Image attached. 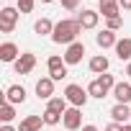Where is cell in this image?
Instances as JSON below:
<instances>
[{
  "mask_svg": "<svg viewBox=\"0 0 131 131\" xmlns=\"http://www.w3.org/2000/svg\"><path fill=\"white\" fill-rule=\"evenodd\" d=\"M111 116H113V121H116V123H121V121L131 118V108H128V103H118V105H113Z\"/></svg>",
  "mask_w": 131,
  "mask_h": 131,
  "instance_id": "8fae6325",
  "label": "cell"
},
{
  "mask_svg": "<svg viewBox=\"0 0 131 131\" xmlns=\"http://www.w3.org/2000/svg\"><path fill=\"white\" fill-rule=\"evenodd\" d=\"M98 80L103 82V88H105V90H111V88H116V82H113V75H100Z\"/></svg>",
  "mask_w": 131,
  "mask_h": 131,
  "instance_id": "cb8c5ba5",
  "label": "cell"
},
{
  "mask_svg": "<svg viewBox=\"0 0 131 131\" xmlns=\"http://www.w3.org/2000/svg\"><path fill=\"white\" fill-rule=\"evenodd\" d=\"M5 100H8V103H23V100H26V90H23L21 85H10L8 93H5Z\"/></svg>",
  "mask_w": 131,
  "mask_h": 131,
  "instance_id": "30bf717a",
  "label": "cell"
},
{
  "mask_svg": "<svg viewBox=\"0 0 131 131\" xmlns=\"http://www.w3.org/2000/svg\"><path fill=\"white\" fill-rule=\"evenodd\" d=\"M80 31H82L80 21H59L54 26L51 39H54V44H75V39H77Z\"/></svg>",
  "mask_w": 131,
  "mask_h": 131,
  "instance_id": "6da1fadb",
  "label": "cell"
},
{
  "mask_svg": "<svg viewBox=\"0 0 131 131\" xmlns=\"http://www.w3.org/2000/svg\"><path fill=\"white\" fill-rule=\"evenodd\" d=\"M113 95H116V100H118V103H128V100H131V85L118 82V85L113 88Z\"/></svg>",
  "mask_w": 131,
  "mask_h": 131,
  "instance_id": "5bb4252c",
  "label": "cell"
},
{
  "mask_svg": "<svg viewBox=\"0 0 131 131\" xmlns=\"http://www.w3.org/2000/svg\"><path fill=\"white\" fill-rule=\"evenodd\" d=\"M31 8H34V0H18V10L21 13H31Z\"/></svg>",
  "mask_w": 131,
  "mask_h": 131,
  "instance_id": "d4e9b609",
  "label": "cell"
},
{
  "mask_svg": "<svg viewBox=\"0 0 131 131\" xmlns=\"http://www.w3.org/2000/svg\"><path fill=\"white\" fill-rule=\"evenodd\" d=\"M62 121H64V128H70V131L80 128V126H82V113H80V108H70L67 113L62 116Z\"/></svg>",
  "mask_w": 131,
  "mask_h": 131,
  "instance_id": "5b68a950",
  "label": "cell"
},
{
  "mask_svg": "<svg viewBox=\"0 0 131 131\" xmlns=\"http://www.w3.org/2000/svg\"><path fill=\"white\" fill-rule=\"evenodd\" d=\"M13 67H16V72H18V75H28V72L36 67V57H34V54H21V57L16 59Z\"/></svg>",
  "mask_w": 131,
  "mask_h": 131,
  "instance_id": "277c9868",
  "label": "cell"
},
{
  "mask_svg": "<svg viewBox=\"0 0 131 131\" xmlns=\"http://www.w3.org/2000/svg\"><path fill=\"white\" fill-rule=\"evenodd\" d=\"M116 54H118V59H121V62L131 59V39H121V41L116 44Z\"/></svg>",
  "mask_w": 131,
  "mask_h": 131,
  "instance_id": "2e32d148",
  "label": "cell"
},
{
  "mask_svg": "<svg viewBox=\"0 0 131 131\" xmlns=\"http://www.w3.org/2000/svg\"><path fill=\"white\" fill-rule=\"evenodd\" d=\"M82 131H98V128H95V126H85Z\"/></svg>",
  "mask_w": 131,
  "mask_h": 131,
  "instance_id": "1f68e13d",
  "label": "cell"
},
{
  "mask_svg": "<svg viewBox=\"0 0 131 131\" xmlns=\"http://www.w3.org/2000/svg\"><path fill=\"white\" fill-rule=\"evenodd\" d=\"M77 21H80L82 28H95V26H98V13H95V10H82Z\"/></svg>",
  "mask_w": 131,
  "mask_h": 131,
  "instance_id": "4fadbf2b",
  "label": "cell"
},
{
  "mask_svg": "<svg viewBox=\"0 0 131 131\" xmlns=\"http://www.w3.org/2000/svg\"><path fill=\"white\" fill-rule=\"evenodd\" d=\"M105 131H123V126H121V123H111Z\"/></svg>",
  "mask_w": 131,
  "mask_h": 131,
  "instance_id": "f546056e",
  "label": "cell"
},
{
  "mask_svg": "<svg viewBox=\"0 0 131 131\" xmlns=\"http://www.w3.org/2000/svg\"><path fill=\"white\" fill-rule=\"evenodd\" d=\"M62 5L67 8V10H75V8L80 5V0H62Z\"/></svg>",
  "mask_w": 131,
  "mask_h": 131,
  "instance_id": "83f0119b",
  "label": "cell"
},
{
  "mask_svg": "<svg viewBox=\"0 0 131 131\" xmlns=\"http://www.w3.org/2000/svg\"><path fill=\"white\" fill-rule=\"evenodd\" d=\"M59 118H62L59 113H54V111H49V108H46V113H44V123H49V126H57V123H59Z\"/></svg>",
  "mask_w": 131,
  "mask_h": 131,
  "instance_id": "603a6c76",
  "label": "cell"
},
{
  "mask_svg": "<svg viewBox=\"0 0 131 131\" xmlns=\"http://www.w3.org/2000/svg\"><path fill=\"white\" fill-rule=\"evenodd\" d=\"M0 131H16L13 126H3V128H0Z\"/></svg>",
  "mask_w": 131,
  "mask_h": 131,
  "instance_id": "4dcf8cb0",
  "label": "cell"
},
{
  "mask_svg": "<svg viewBox=\"0 0 131 131\" xmlns=\"http://www.w3.org/2000/svg\"><path fill=\"white\" fill-rule=\"evenodd\" d=\"M82 54H85V44L75 41V44H70L67 54H64V62H67V64H77V62L82 59Z\"/></svg>",
  "mask_w": 131,
  "mask_h": 131,
  "instance_id": "8992f818",
  "label": "cell"
},
{
  "mask_svg": "<svg viewBox=\"0 0 131 131\" xmlns=\"http://www.w3.org/2000/svg\"><path fill=\"white\" fill-rule=\"evenodd\" d=\"M126 75H128V77H131V62H128V67H126Z\"/></svg>",
  "mask_w": 131,
  "mask_h": 131,
  "instance_id": "d6a6232c",
  "label": "cell"
},
{
  "mask_svg": "<svg viewBox=\"0 0 131 131\" xmlns=\"http://www.w3.org/2000/svg\"><path fill=\"white\" fill-rule=\"evenodd\" d=\"M64 98H67L75 108H82L88 103V90H82L80 85H67V90H64Z\"/></svg>",
  "mask_w": 131,
  "mask_h": 131,
  "instance_id": "7a4b0ae2",
  "label": "cell"
},
{
  "mask_svg": "<svg viewBox=\"0 0 131 131\" xmlns=\"http://www.w3.org/2000/svg\"><path fill=\"white\" fill-rule=\"evenodd\" d=\"M67 77V67H62V70H57V72H51V80L57 82V80H64Z\"/></svg>",
  "mask_w": 131,
  "mask_h": 131,
  "instance_id": "484cf974",
  "label": "cell"
},
{
  "mask_svg": "<svg viewBox=\"0 0 131 131\" xmlns=\"http://www.w3.org/2000/svg\"><path fill=\"white\" fill-rule=\"evenodd\" d=\"M36 95H39V98H49V100H51V95H54V80H51V77L39 80V82H36Z\"/></svg>",
  "mask_w": 131,
  "mask_h": 131,
  "instance_id": "52a82bcc",
  "label": "cell"
},
{
  "mask_svg": "<svg viewBox=\"0 0 131 131\" xmlns=\"http://www.w3.org/2000/svg\"><path fill=\"white\" fill-rule=\"evenodd\" d=\"M64 100H67V98H51V100H49V111L64 116V113H67V103H64Z\"/></svg>",
  "mask_w": 131,
  "mask_h": 131,
  "instance_id": "ac0fdd59",
  "label": "cell"
},
{
  "mask_svg": "<svg viewBox=\"0 0 131 131\" xmlns=\"http://www.w3.org/2000/svg\"><path fill=\"white\" fill-rule=\"evenodd\" d=\"M123 131H131V126H123Z\"/></svg>",
  "mask_w": 131,
  "mask_h": 131,
  "instance_id": "836d02e7",
  "label": "cell"
},
{
  "mask_svg": "<svg viewBox=\"0 0 131 131\" xmlns=\"http://www.w3.org/2000/svg\"><path fill=\"white\" fill-rule=\"evenodd\" d=\"M95 41H98V46H100V49H108V46H116V44H118V41H116V34H113V31H108V28H105V31H100V34L95 36Z\"/></svg>",
  "mask_w": 131,
  "mask_h": 131,
  "instance_id": "9c48e42d",
  "label": "cell"
},
{
  "mask_svg": "<svg viewBox=\"0 0 131 131\" xmlns=\"http://www.w3.org/2000/svg\"><path fill=\"white\" fill-rule=\"evenodd\" d=\"M105 88H103V82L100 80H95V82H90V88H88V95H93V98H105Z\"/></svg>",
  "mask_w": 131,
  "mask_h": 131,
  "instance_id": "ffe728a7",
  "label": "cell"
},
{
  "mask_svg": "<svg viewBox=\"0 0 131 131\" xmlns=\"http://www.w3.org/2000/svg\"><path fill=\"white\" fill-rule=\"evenodd\" d=\"M90 70L93 72H98V75H105V70H108V59L100 54V57H93L90 59Z\"/></svg>",
  "mask_w": 131,
  "mask_h": 131,
  "instance_id": "e0dca14e",
  "label": "cell"
},
{
  "mask_svg": "<svg viewBox=\"0 0 131 131\" xmlns=\"http://www.w3.org/2000/svg\"><path fill=\"white\" fill-rule=\"evenodd\" d=\"M36 34L39 36H46V34H54V26H51V21L49 18H41V21H36Z\"/></svg>",
  "mask_w": 131,
  "mask_h": 131,
  "instance_id": "d6986e66",
  "label": "cell"
},
{
  "mask_svg": "<svg viewBox=\"0 0 131 131\" xmlns=\"http://www.w3.org/2000/svg\"><path fill=\"white\" fill-rule=\"evenodd\" d=\"M118 0H100V13L105 18H118Z\"/></svg>",
  "mask_w": 131,
  "mask_h": 131,
  "instance_id": "ba28073f",
  "label": "cell"
},
{
  "mask_svg": "<svg viewBox=\"0 0 131 131\" xmlns=\"http://www.w3.org/2000/svg\"><path fill=\"white\" fill-rule=\"evenodd\" d=\"M46 64H49V75H51V72H57V70H62V67H67V62H64L62 57H57V54H54V57H49V62H46Z\"/></svg>",
  "mask_w": 131,
  "mask_h": 131,
  "instance_id": "44dd1931",
  "label": "cell"
},
{
  "mask_svg": "<svg viewBox=\"0 0 131 131\" xmlns=\"http://www.w3.org/2000/svg\"><path fill=\"white\" fill-rule=\"evenodd\" d=\"M41 3H54V0H41Z\"/></svg>",
  "mask_w": 131,
  "mask_h": 131,
  "instance_id": "e575fe53",
  "label": "cell"
},
{
  "mask_svg": "<svg viewBox=\"0 0 131 131\" xmlns=\"http://www.w3.org/2000/svg\"><path fill=\"white\" fill-rule=\"evenodd\" d=\"M118 5H121L123 10H131V0H118Z\"/></svg>",
  "mask_w": 131,
  "mask_h": 131,
  "instance_id": "f1b7e54d",
  "label": "cell"
},
{
  "mask_svg": "<svg viewBox=\"0 0 131 131\" xmlns=\"http://www.w3.org/2000/svg\"><path fill=\"white\" fill-rule=\"evenodd\" d=\"M0 118H3L5 123L16 118V111H13V105H10V103H3V108H0Z\"/></svg>",
  "mask_w": 131,
  "mask_h": 131,
  "instance_id": "7402d4cb",
  "label": "cell"
},
{
  "mask_svg": "<svg viewBox=\"0 0 131 131\" xmlns=\"http://www.w3.org/2000/svg\"><path fill=\"white\" fill-rule=\"evenodd\" d=\"M16 57H18V46L16 44L5 41L3 46H0V59H3V62H16Z\"/></svg>",
  "mask_w": 131,
  "mask_h": 131,
  "instance_id": "7c38bea8",
  "label": "cell"
},
{
  "mask_svg": "<svg viewBox=\"0 0 131 131\" xmlns=\"http://www.w3.org/2000/svg\"><path fill=\"white\" fill-rule=\"evenodd\" d=\"M41 123H44V118H41V116H28V118H23V121H21V128H18V131H39V128H41Z\"/></svg>",
  "mask_w": 131,
  "mask_h": 131,
  "instance_id": "9a60e30c",
  "label": "cell"
},
{
  "mask_svg": "<svg viewBox=\"0 0 131 131\" xmlns=\"http://www.w3.org/2000/svg\"><path fill=\"white\" fill-rule=\"evenodd\" d=\"M121 28V18H108V31H118Z\"/></svg>",
  "mask_w": 131,
  "mask_h": 131,
  "instance_id": "4316f807",
  "label": "cell"
},
{
  "mask_svg": "<svg viewBox=\"0 0 131 131\" xmlns=\"http://www.w3.org/2000/svg\"><path fill=\"white\" fill-rule=\"evenodd\" d=\"M16 21H18L16 8H3V10H0V31H3V34H10L16 28Z\"/></svg>",
  "mask_w": 131,
  "mask_h": 131,
  "instance_id": "3957f363",
  "label": "cell"
}]
</instances>
